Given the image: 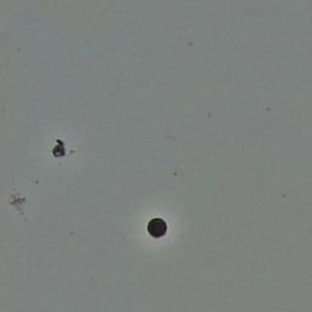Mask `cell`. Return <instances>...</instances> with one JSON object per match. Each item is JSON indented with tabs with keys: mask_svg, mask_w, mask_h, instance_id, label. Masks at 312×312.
I'll use <instances>...</instances> for the list:
<instances>
[{
	"mask_svg": "<svg viewBox=\"0 0 312 312\" xmlns=\"http://www.w3.org/2000/svg\"><path fill=\"white\" fill-rule=\"evenodd\" d=\"M146 229L152 238H161L167 232V224L163 218H152L148 223Z\"/></svg>",
	"mask_w": 312,
	"mask_h": 312,
	"instance_id": "6da1fadb",
	"label": "cell"
}]
</instances>
